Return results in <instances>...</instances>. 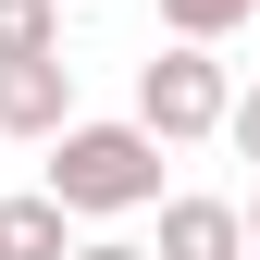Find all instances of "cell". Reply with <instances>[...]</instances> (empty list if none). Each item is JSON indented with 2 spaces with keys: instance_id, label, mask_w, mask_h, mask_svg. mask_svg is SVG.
Segmentation results:
<instances>
[{
  "instance_id": "cell-1",
  "label": "cell",
  "mask_w": 260,
  "mask_h": 260,
  "mask_svg": "<svg viewBox=\"0 0 260 260\" xmlns=\"http://www.w3.org/2000/svg\"><path fill=\"white\" fill-rule=\"evenodd\" d=\"M50 199L62 211H149L161 199V137L149 124H75L50 149Z\"/></svg>"
},
{
  "instance_id": "cell-2",
  "label": "cell",
  "mask_w": 260,
  "mask_h": 260,
  "mask_svg": "<svg viewBox=\"0 0 260 260\" xmlns=\"http://www.w3.org/2000/svg\"><path fill=\"white\" fill-rule=\"evenodd\" d=\"M137 124H149L161 149L223 137V124H236V87H223V62H211V50H161V62H137Z\"/></svg>"
},
{
  "instance_id": "cell-3",
  "label": "cell",
  "mask_w": 260,
  "mask_h": 260,
  "mask_svg": "<svg viewBox=\"0 0 260 260\" xmlns=\"http://www.w3.org/2000/svg\"><path fill=\"white\" fill-rule=\"evenodd\" d=\"M0 137H75V62H13L0 75Z\"/></svg>"
},
{
  "instance_id": "cell-4",
  "label": "cell",
  "mask_w": 260,
  "mask_h": 260,
  "mask_svg": "<svg viewBox=\"0 0 260 260\" xmlns=\"http://www.w3.org/2000/svg\"><path fill=\"white\" fill-rule=\"evenodd\" d=\"M161 260H248V211L236 199H174L161 211Z\"/></svg>"
},
{
  "instance_id": "cell-5",
  "label": "cell",
  "mask_w": 260,
  "mask_h": 260,
  "mask_svg": "<svg viewBox=\"0 0 260 260\" xmlns=\"http://www.w3.org/2000/svg\"><path fill=\"white\" fill-rule=\"evenodd\" d=\"M62 223H75V211H62L50 186L0 199V260H75V236H62Z\"/></svg>"
},
{
  "instance_id": "cell-6",
  "label": "cell",
  "mask_w": 260,
  "mask_h": 260,
  "mask_svg": "<svg viewBox=\"0 0 260 260\" xmlns=\"http://www.w3.org/2000/svg\"><path fill=\"white\" fill-rule=\"evenodd\" d=\"M13 62H62V0H0V75Z\"/></svg>"
},
{
  "instance_id": "cell-7",
  "label": "cell",
  "mask_w": 260,
  "mask_h": 260,
  "mask_svg": "<svg viewBox=\"0 0 260 260\" xmlns=\"http://www.w3.org/2000/svg\"><path fill=\"white\" fill-rule=\"evenodd\" d=\"M248 13H260V0H161V25H174V50H211V38H236Z\"/></svg>"
},
{
  "instance_id": "cell-8",
  "label": "cell",
  "mask_w": 260,
  "mask_h": 260,
  "mask_svg": "<svg viewBox=\"0 0 260 260\" xmlns=\"http://www.w3.org/2000/svg\"><path fill=\"white\" fill-rule=\"evenodd\" d=\"M223 137H236V149L260 161V87H248V100H236V124H223Z\"/></svg>"
},
{
  "instance_id": "cell-9",
  "label": "cell",
  "mask_w": 260,
  "mask_h": 260,
  "mask_svg": "<svg viewBox=\"0 0 260 260\" xmlns=\"http://www.w3.org/2000/svg\"><path fill=\"white\" fill-rule=\"evenodd\" d=\"M75 260H161V248H124V236H100V248H75Z\"/></svg>"
},
{
  "instance_id": "cell-10",
  "label": "cell",
  "mask_w": 260,
  "mask_h": 260,
  "mask_svg": "<svg viewBox=\"0 0 260 260\" xmlns=\"http://www.w3.org/2000/svg\"><path fill=\"white\" fill-rule=\"evenodd\" d=\"M248 248H260V199H248Z\"/></svg>"
}]
</instances>
